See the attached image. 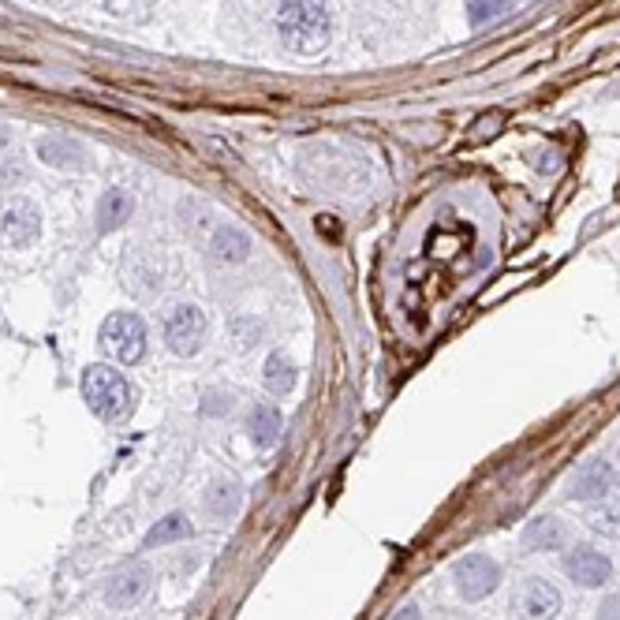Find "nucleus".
Masks as SVG:
<instances>
[{
	"instance_id": "23",
	"label": "nucleus",
	"mask_w": 620,
	"mask_h": 620,
	"mask_svg": "<svg viewBox=\"0 0 620 620\" xmlns=\"http://www.w3.org/2000/svg\"><path fill=\"white\" fill-rule=\"evenodd\" d=\"M598 620H620V591L609 594L606 602L598 606Z\"/></svg>"
},
{
	"instance_id": "5",
	"label": "nucleus",
	"mask_w": 620,
	"mask_h": 620,
	"mask_svg": "<svg viewBox=\"0 0 620 620\" xmlns=\"http://www.w3.org/2000/svg\"><path fill=\"white\" fill-rule=\"evenodd\" d=\"M456 591L464 602H482L501 587V564L490 553H467L456 561Z\"/></svg>"
},
{
	"instance_id": "18",
	"label": "nucleus",
	"mask_w": 620,
	"mask_h": 620,
	"mask_svg": "<svg viewBox=\"0 0 620 620\" xmlns=\"http://www.w3.org/2000/svg\"><path fill=\"white\" fill-rule=\"evenodd\" d=\"M195 535V527L187 520L184 512H169L165 520H157L150 531H146V550H157V546H172V542H187Z\"/></svg>"
},
{
	"instance_id": "21",
	"label": "nucleus",
	"mask_w": 620,
	"mask_h": 620,
	"mask_svg": "<svg viewBox=\"0 0 620 620\" xmlns=\"http://www.w3.org/2000/svg\"><path fill=\"white\" fill-rule=\"evenodd\" d=\"M591 523H594V527H598V531H613V535H620V505L594 508Z\"/></svg>"
},
{
	"instance_id": "22",
	"label": "nucleus",
	"mask_w": 620,
	"mask_h": 620,
	"mask_svg": "<svg viewBox=\"0 0 620 620\" xmlns=\"http://www.w3.org/2000/svg\"><path fill=\"white\" fill-rule=\"evenodd\" d=\"M228 411H232V396L210 389V393H206V404H202V415H228Z\"/></svg>"
},
{
	"instance_id": "15",
	"label": "nucleus",
	"mask_w": 620,
	"mask_h": 620,
	"mask_svg": "<svg viewBox=\"0 0 620 620\" xmlns=\"http://www.w3.org/2000/svg\"><path fill=\"white\" fill-rule=\"evenodd\" d=\"M523 550L527 553H546V550H561L564 542H568V527H564L557 516H538L523 527Z\"/></svg>"
},
{
	"instance_id": "2",
	"label": "nucleus",
	"mask_w": 620,
	"mask_h": 620,
	"mask_svg": "<svg viewBox=\"0 0 620 620\" xmlns=\"http://www.w3.org/2000/svg\"><path fill=\"white\" fill-rule=\"evenodd\" d=\"M79 389H83L86 408L94 411L98 419H105V423H116V419H124L127 411L135 408V389H131V381H127L116 367H109V363L86 367Z\"/></svg>"
},
{
	"instance_id": "19",
	"label": "nucleus",
	"mask_w": 620,
	"mask_h": 620,
	"mask_svg": "<svg viewBox=\"0 0 620 620\" xmlns=\"http://www.w3.org/2000/svg\"><path fill=\"white\" fill-rule=\"evenodd\" d=\"M512 4L516 0H467V23L471 27H486V23L501 19L505 12H512Z\"/></svg>"
},
{
	"instance_id": "12",
	"label": "nucleus",
	"mask_w": 620,
	"mask_h": 620,
	"mask_svg": "<svg viewBox=\"0 0 620 620\" xmlns=\"http://www.w3.org/2000/svg\"><path fill=\"white\" fill-rule=\"evenodd\" d=\"M254 251V240L240 225H217L210 232V258L221 266H243Z\"/></svg>"
},
{
	"instance_id": "6",
	"label": "nucleus",
	"mask_w": 620,
	"mask_h": 620,
	"mask_svg": "<svg viewBox=\"0 0 620 620\" xmlns=\"http://www.w3.org/2000/svg\"><path fill=\"white\" fill-rule=\"evenodd\" d=\"M0 240L15 247V251H27L42 240V210L30 202V198H12L4 210H0Z\"/></svg>"
},
{
	"instance_id": "25",
	"label": "nucleus",
	"mask_w": 620,
	"mask_h": 620,
	"mask_svg": "<svg viewBox=\"0 0 620 620\" xmlns=\"http://www.w3.org/2000/svg\"><path fill=\"white\" fill-rule=\"evenodd\" d=\"M4 146H12V127L0 124V150H4Z\"/></svg>"
},
{
	"instance_id": "13",
	"label": "nucleus",
	"mask_w": 620,
	"mask_h": 620,
	"mask_svg": "<svg viewBox=\"0 0 620 620\" xmlns=\"http://www.w3.org/2000/svg\"><path fill=\"white\" fill-rule=\"evenodd\" d=\"M131 217H135V195L124 191V187H109V191L98 198L94 228H98V236H109L116 228H124Z\"/></svg>"
},
{
	"instance_id": "8",
	"label": "nucleus",
	"mask_w": 620,
	"mask_h": 620,
	"mask_svg": "<svg viewBox=\"0 0 620 620\" xmlns=\"http://www.w3.org/2000/svg\"><path fill=\"white\" fill-rule=\"evenodd\" d=\"M564 576L583 591H594V587H606L613 579V561L594 546H576V550L564 553Z\"/></svg>"
},
{
	"instance_id": "3",
	"label": "nucleus",
	"mask_w": 620,
	"mask_h": 620,
	"mask_svg": "<svg viewBox=\"0 0 620 620\" xmlns=\"http://www.w3.org/2000/svg\"><path fill=\"white\" fill-rule=\"evenodd\" d=\"M210 337V322H206V310L191 303V299H172L169 307L161 310V340L172 355L191 359L202 352V344Z\"/></svg>"
},
{
	"instance_id": "17",
	"label": "nucleus",
	"mask_w": 620,
	"mask_h": 620,
	"mask_svg": "<svg viewBox=\"0 0 620 620\" xmlns=\"http://www.w3.org/2000/svg\"><path fill=\"white\" fill-rule=\"evenodd\" d=\"M262 381H266V389L273 396H288L292 389H296L299 367L284 352H269L266 367H262Z\"/></svg>"
},
{
	"instance_id": "10",
	"label": "nucleus",
	"mask_w": 620,
	"mask_h": 620,
	"mask_svg": "<svg viewBox=\"0 0 620 620\" xmlns=\"http://www.w3.org/2000/svg\"><path fill=\"white\" fill-rule=\"evenodd\" d=\"M150 579H154L150 564H142V561L124 564V568H120V572H113V576H109V583H105V602H109L113 609H131L142 598V594H146Z\"/></svg>"
},
{
	"instance_id": "14",
	"label": "nucleus",
	"mask_w": 620,
	"mask_h": 620,
	"mask_svg": "<svg viewBox=\"0 0 620 620\" xmlns=\"http://www.w3.org/2000/svg\"><path fill=\"white\" fill-rule=\"evenodd\" d=\"M284 434V415L281 408H273L269 400H258L247 415V437H251L258 449H273Z\"/></svg>"
},
{
	"instance_id": "1",
	"label": "nucleus",
	"mask_w": 620,
	"mask_h": 620,
	"mask_svg": "<svg viewBox=\"0 0 620 620\" xmlns=\"http://www.w3.org/2000/svg\"><path fill=\"white\" fill-rule=\"evenodd\" d=\"M273 27H277V38L288 53L314 57L333 38V15L322 0H281Z\"/></svg>"
},
{
	"instance_id": "7",
	"label": "nucleus",
	"mask_w": 620,
	"mask_h": 620,
	"mask_svg": "<svg viewBox=\"0 0 620 620\" xmlns=\"http://www.w3.org/2000/svg\"><path fill=\"white\" fill-rule=\"evenodd\" d=\"M561 606H564L561 591L553 587L550 579H542V576L523 579L516 598H512V609H516L523 620H553L557 613H561Z\"/></svg>"
},
{
	"instance_id": "24",
	"label": "nucleus",
	"mask_w": 620,
	"mask_h": 620,
	"mask_svg": "<svg viewBox=\"0 0 620 620\" xmlns=\"http://www.w3.org/2000/svg\"><path fill=\"white\" fill-rule=\"evenodd\" d=\"M389 620H423V609H419V606H404V609H396Z\"/></svg>"
},
{
	"instance_id": "16",
	"label": "nucleus",
	"mask_w": 620,
	"mask_h": 620,
	"mask_svg": "<svg viewBox=\"0 0 620 620\" xmlns=\"http://www.w3.org/2000/svg\"><path fill=\"white\" fill-rule=\"evenodd\" d=\"M243 505V486L236 479H213L206 486V497H202V508L213 520H232Z\"/></svg>"
},
{
	"instance_id": "20",
	"label": "nucleus",
	"mask_w": 620,
	"mask_h": 620,
	"mask_svg": "<svg viewBox=\"0 0 620 620\" xmlns=\"http://www.w3.org/2000/svg\"><path fill=\"white\" fill-rule=\"evenodd\" d=\"M19 184H27V169L19 161H0V187L4 191H15Z\"/></svg>"
},
{
	"instance_id": "4",
	"label": "nucleus",
	"mask_w": 620,
	"mask_h": 620,
	"mask_svg": "<svg viewBox=\"0 0 620 620\" xmlns=\"http://www.w3.org/2000/svg\"><path fill=\"white\" fill-rule=\"evenodd\" d=\"M101 348L113 355L120 367H135L142 363V355H146V322H142L135 310H113L105 325H101Z\"/></svg>"
},
{
	"instance_id": "11",
	"label": "nucleus",
	"mask_w": 620,
	"mask_h": 620,
	"mask_svg": "<svg viewBox=\"0 0 620 620\" xmlns=\"http://www.w3.org/2000/svg\"><path fill=\"white\" fill-rule=\"evenodd\" d=\"M34 154H38V161L49 165V169H86V161H90L83 142L71 139V135H60V131L42 135L38 146H34Z\"/></svg>"
},
{
	"instance_id": "9",
	"label": "nucleus",
	"mask_w": 620,
	"mask_h": 620,
	"mask_svg": "<svg viewBox=\"0 0 620 620\" xmlns=\"http://www.w3.org/2000/svg\"><path fill=\"white\" fill-rule=\"evenodd\" d=\"M617 482V471L609 467V460H587L572 471V479L564 486V494L572 501H583V505H594V501H606L609 490Z\"/></svg>"
}]
</instances>
